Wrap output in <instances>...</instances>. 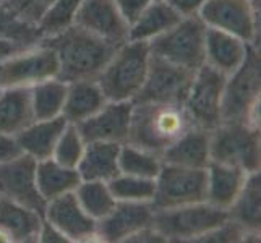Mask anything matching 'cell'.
Wrapping results in <instances>:
<instances>
[{
	"label": "cell",
	"mask_w": 261,
	"mask_h": 243,
	"mask_svg": "<svg viewBox=\"0 0 261 243\" xmlns=\"http://www.w3.org/2000/svg\"><path fill=\"white\" fill-rule=\"evenodd\" d=\"M56 52L59 75L65 83L78 79H96L119 46L107 42L76 24L41 39Z\"/></svg>",
	"instance_id": "6da1fadb"
},
{
	"label": "cell",
	"mask_w": 261,
	"mask_h": 243,
	"mask_svg": "<svg viewBox=\"0 0 261 243\" xmlns=\"http://www.w3.org/2000/svg\"><path fill=\"white\" fill-rule=\"evenodd\" d=\"M193 127L180 102H133L127 143L156 152L164 151Z\"/></svg>",
	"instance_id": "7a4b0ae2"
},
{
	"label": "cell",
	"mask_w": 261,
	"mask_h": 243,
	"mask_svg": "<svg viewBox=\"0 0 261 243\" xmlns=\"http://www.w3.org/2000/svg\"><path fill=\"white\" fill-rule=\"evenodd\" d=\"M151 50L143 41H125L96 78L107 101H135L146 81Z\"/></svg>",
	"instance_id": "3957f363"
},
{
	"label": "cell",
	"mask_w": 261,
	"mask_h": 243,
	"mask_svg": "<svg viewBox=\"0 0 261 243\" xmlns=\"http://www.w3.org/2000/svg\"><path fill=\"white\" fill-rule=\"evenodd\" d=\"M259 47L250 46L244 64L226 78L222 94V122H242L259 127Z\"/></svg>",
	"instance_id": "277c9868"
},
{
	"label": "cell",
	"mask_w": 261,
	"mask_h": 243,
	"mask_svg": "<svg viewBox=\"0 0 261 243\" xmlns=\"http://www.w3.org/2000/svg\"><path fill=\"white\" fill-rule=\"evenodd\" d=\"M229 219V212L208 201L178 206L170 209H154L152 227L166 241H195Z\"/></svg>",
	"instance_id": "5b68a950"
},
{
	"label": "cell",
	"mask_w": 261,
	"mask_h": 243,
	"mask_svg": "<svg viewBox=\"0 0 261 243\" xmlns=\"http://www.w3.org/2000/svg\"><path fill=\"white\" fill-rule=\"evenodd\" d=\"M261 133L258 125L222 122L211 130V160L259 172Z\"/></svg>",
	"instance_id": "8992f818"
},
{
	"label": "cell",
	"mask_w": 261,
	"mask_h": 243,
	"mask_svg": "<svg viewBox=\"0 0 261 243\" xmlns=\"http://www.w3.org/2000/svg\"><path fill=\"white\" fill-rule=\"evenodd\" d=\"M204 39L206 24L195 15L182 18L169 31L148 44L152 56L195 73L204 65Z\"/></svg>",
	"instance_id": "52a82bcc"
},
{
	"label": "cell",
	"mask_w": 261,
	"mask_h": 243,
	"mask_svg": "<svg viewBox=\"0 0 261 243\" xmlns=\"http://www.w3.org/2000/svg\"><path fill=\"white\" fill-rule=\"evenodd\" d=\"M57 75L56 52L42 41L0 62V86L4 89H30Z\"/></svg>",
	"instance_id": "ba28073f"
},
{
	"label": "cell",
	"mask_w": 261,
	"mask_h": 243,
	"mask_svg": "<svg viewBox=\"0 0 261 243\" xmlns=\"http://www.w3.org/2000/svg\"><path fill=\"white\" fill-rule=\"evenodd\" d=\"M226 75L203 65L193 75L184 107L195 127L214 130L222 122V94Z\"/></svg>",
	"instance_id": "9c48e42d"
},
{
	"label": "cell",
	"mask_w": 261,
	"mask_h": 243,
	"mask_svg": "<svg viewBox=\"0 0 261 243\" xmlns=\"http://www.w3.org/2000/svg\"><path fill=\"white\" fill-rule=\"evenodd\" d=\"M154 209H170L178 206L206 201V169H190L164 162L154 178Z\"/></svg>",
	"instance_id": "30bf717a"
},
{
	"label": "cell",
	"mask_w": 261,
	"mask_h": 243,
	"mask_svg": "<svg viewBox=\"0 0 261 243\" xmlns=\"http://www.w3.org/2000/svg\"><path fill=\"white\" fill-rule=\"evenodd\" d=\"M198 16L208 28L230 33L259 47V10L250 0H206Z\"/></svg>",
	"instance_id": "8fae6325"
},
{
	"label": "cell",
	"mask_w": 261,
	"mask_h": 243,
	"mask_svg": "<svg viewBox=\"0 0 261 243\" xmlns=\"http://www.w3.org/2000/svg\"><path fill=\"white\" fill-rule=\"evenodd\" d=\"M193 71L177 67L151 53L146 81L133 102H180L184 104Z\"/></svg>",
	"instance_id": "7c38bea8"
},
{
	"label": "cell",
	"mask_w": 261,
	"mask_h": 243,
	"mask_svg": "<svg viewBox=\"0 0 261 243\" xmlns=\"http://www.w3.org/2000/svg\"><path fill=\"white\" fill-rule=\"evenodd\" d=\"M36 164L38 160L23 152L0 162V198L28 206L42 214L46 201L36 185Z\"/></svg>",
	"instance_id": "4fadbf2b"
},
{
	"label": "cell",
	"mask_w": 261,
	"mask_h": 243,
	"mask_svg": "<svg viewBox=\"0 0 261 243\" xmlns=\"http://www.w3.org/2000/svg\"><path fill=\"white\" fill-rule=\"evenodd\" d=\"M42 215L60 230L67 241H97V221L82 208L73 192L49 200Z\"/></svg>",
	"instance_id": "5bb4252c"
},
{
	"label": "cell",
	"mask_w": 261,
	"mask_h": 243,
	"mask_svg": "<svg viewBox=\"0 0 261 243\" xmlns=\"http://www.w3.org/2000/svg\"><path fill=\"white\" fill-rule=\"evenodd\" d=\"M154 208L151 203L117 201L112 211L97 221V241L122 243L141 229L152 226Z\"/></svg>",
	"instance_id": "9a60e30c"
},
{
	"label": "cell",
	"mask_w": 261,
	"mask_h": 243,
	"mask_svg": "<svg viewBox=\"0 0 261 243\" xmlns=\"http://www.w3.org/2000/svg\"><path fill=\"white\" fill-rule=\"evenodd\" d=\"M132 109V101H107L96 114L80 122L76 127L86 143L109 141L123 145L128 138Z\"/></svg>",
	"instance_id": "2e32d148"
},
{
	"label": "cell",
	"mask_w": 261,
	"mask_h": 243,
	"mask_svg": "<svg viewBox=\"0 0 261 243\" xmlns=\"http://www.w3.org/2000/svg\"><path fill=\"white\" fill-rule=\"evenodd\" d=\"M73 24L114 46L128 41V24L117 10L114 0H83Z\"/></svg>",
	"instance_id": "e0dca14e"
},
{
	"label": "cell",
	"mask_w": 261,
	"mask_h": 243,
	"mask_svg": "<svg viewBox=\"0 0 261 243\" xmlns=\"http://www.w3.org/2000/svg\"><path fill=\"white\" fill-rule=\"evenodd\" d=\"M250 46L230 33L206 26L204 64L229 76L244 64Z\"/></svg>",
	"instance_id": "ac0fdd59"
},
{
	"label": "cell",
	"mask_w": 261,
	"mask_h": 243,
	"mask_svg": "<svg viewBox=\"0 0 261 243\" xmlns=\"http://www.w3.org/2000/svg\"><path fill=\"white\" fill-rule=\"evenodd\" d=\"M244 169L211 160L206 167V201L216 208L229 211L247 182Z\"/></svg>",
	"instance_id": "d6986e66"
},
{
	"label": "cell",
	"mask_w": 261,
	"mask_h": 243,
	"mask_svg": "<svg viewBox=\"0 0 261 243\" xmlns=\"http://www.w3.org/2000/svg\"><path fill=\"white\" fill-rule=\"evenodd\" d=\"M163 160L174 166L206 169L211 162V130L193 125L164 151Z\"/></svg>",
	"instance_id": "ffe728a7"
},
{
	"label": "cell",
	"mask_w": 261,
	"mask_h": 243,
	"mask_svg": "<svg viewBox=\"0 0 261 243\" xmlns=\"http://www.w3.org/2000/svg\"><path fill=\"white\" fill-rule=\"evenodd\" d=\"M67 123L62 115L47 120H31L15 134L16 145L23 154H28L36 160L49 159Z\"/></svg>",
	"instance_id": "44dd1931"
},
{
	"label": "cell",
	"mask_w": 261,
	"mask_h": 243,
	"mask_svg": "<svg viewBox=\"0 0 261 243\" xmlns=\"http://www.w3.org/2000/svg\"><path fill=\"white\" fill-rule=\"evenodd\" d=\"M44 215L28 206L0 198V230L15 243H34L39 238Z\"/></svg>",
	"instance_id": "7402d4cb"
},
{
	"label": "cell",
	"mask_w": 261,
	"mask_h": 243,
	"mask_svg": "<svg viewBox=\"0 0 261 243\" xmlns=\"http://www.w3.org/2000/svg\"><path fill=\"white\" fill-rule=\"evenodd\" d=\"M120 143L109 141H91L80 159L76 170L82 180H97V182H111L120 174L119 154Z\"/></svg>",
	"instance_id": "603a6c76"
},
{
	"label": "cell",
	"mask_w": 261,
	"mask_h": 243,
	"mask_svg": "<svg viewBox=\"0 0 261 243\" xmlns=\"http://www.w3.org/2000/svg\"><path fill=\"white\" fill-rule=\"evenodd\" d=\"M107 102L96 79H78L67 83V96L62 117L68 123L78 125L96 114Z\"/></svg>",
	"instance_id": "cb8c5ba5"
},
{
	"label": "cell",
	"mask_w": 261,
	"mask_h": 243,
	"mask_svg": "<svg viewBox=\"0 0 261 243\" xmlns=\"http://www.w3.org/2000/svg\"><path fill=\"white\" fill-rule=\"evenodd\" d=\"M180 16L164 0H152L137 20L128 26V39L149 42L177 24Z\"/></svg>",
	"instance_id": "d4e9b609"
},
{
	"label": "cell",
	"mask_w": 261,
	"mask_h": 243,
	"mask_svg": "<svg viewBox=\"0 0 261 243\" xmlns=\"http://www.w3.org/2000/svg\"><path fill=\"white\" fill-rule=\"evenodd\" d=\"M80 182L82 177L76 169L62 166L52 157L38 160L36 164V185L46 203L52 198L75 192Z\"/></svg>",
	"instance_id": "484cf974"
},
{
	"label": "cell",
	"mask_w": 261,
	"mask_h": 243,
	"mask_svg": "<svg viewBox=\"0 0 261 243\" xmlns=\"http://www.w3.org/2000/svg\"><path fill=\"white\" fill-rule=\"evenodd\" d=\"M229 218L247 233H259L261 229V174L251 172L240 195L229 208Z\"/></svg>",
	"instance_id": "4316f807"
},
{
	"label": "cell",
	"mask_w": 261,
	"mask_h": 243,
	"mask_svg": "<svg viewBox=\"0 0 261 243\" xmlns=\"http://www.w3.org/2000/svg\"><path fill=\"white\" fill-rule=\"evenodd\" d=\"M30 91L33 120H47L62 115L67 96V83L60 78H50L34 85Z\"/></svg>",
	"instance_id": "83f0119b"
},
{
	"label": "cell",
	"mask_w": 261,
	"mask_h": 243,
	"mask_svg": "<svg viewBox=\"0 0 261 243\" xmlns=\"http://www.w3.org/2000/svg\"><path fill=\"white\" fill-rule=\"evenodd\" d=\"M33 120L28 89H5L0 96V134H15Z\"/></svg>",
	"instance_id": "f1b7e54d"
},
{
	"label": "cell",
	"mask_w": 261,
	"mask_h": 243,
	"mask_svg": "<svg viewBox=\"0 0 261 243\" xmlns=\"http://www.w3.org/2000/svg\"><path fill=\"white\" fill-rule=\"evenodd\" d=\"M75 196L82 208L91 215L94 221H101L112 211L117 200L107 182L97 180H82L75 188Z\"/></svg>",
	"instance_id": "f546056e"
},
{
	"label": "cell",
	"mask_w": 261,
	"mask_h": 243,
	"mask_svg": "<svg viewBox=\"0 0 261 243\" xmlns=\"http://www.w3.org/2000/svg\"><path fill=\"white\" fill-rule=\"evenodd\" d=\"M164 160L156 152L146 151L130 143H123L119 154V167L122 174L156 178Z\"/></svg>",
	"instance_id": "4dcf8cb0"
},
{
	"label": "cell",
	"mask_w": 261,
	"mask_h": 243,
	"mask_svg": "<svg viewBox=\"0 0 261 243\" xmlns=\"http://www.w3.org/2000/svg\"><path fill=\"white\" fill-rule=\"evenodd\" d=\"M117 201L130 203H151L156 192L154 178H145L128 174H119L107 182Z\"/></svg>",
	"instance_id": "1f68e13d"
},
{
	"label": "cell",
	"mask_w": 261,
	"mask_h": 243,
	"mask_svg": "<svg viewBox=\"0 0 261 243\" xmlns=\"http://www.w3.org/2000/svg\"><path fill=\"white\" fill-rule=\"evenodd\" d=\"M86 148V141L80 133L75 123H67L64 131L60 133L57 145L54 148L52 159H56L59 164L76 169L80 159H82Z\"/></svg>",
	"instance_id": "d6a6232c"
},
{
	"label": "cell",
	"mask_w": 261,
	"mask_h": 243,
	"mask_svg": "<svg viewBox=\"0 0 261 243\" xmlns=\"http://www.w3.org/2000/svg\"><path fill=\"white\" fill-rule=\"evenodd\" d=\"M82 2L83 0H56L38 24V30L42 38L54 36L73 24L75 15Z\"/></svg>",
	"instance_id": "836d02e7"
},
{
	"label": "cell",
	"mask_w": 261,
	"mask_h": 243,
	"mask_svg": "<svg viewBox=\"0 0 261 243\" xmlns=\"http://www.w3.org/2000/svg\"><path fill=\"white\" fill-rule=\"evenodd\" d=\"M56 0H0L5 12L18 23L38 28Z\"/></svg>",
	"instance_id": "e575fe53"
},
{
	"label": "cell",
	"mask_w": 261,
	"mask_h": 243,
	"mask_svg": "<svg viewBox=\"0 0 261 243\" xmlns=\"http://www.w3.org/2000/svg\"><path fill=\"white\" fill-rule=\"evenodd\" d=\"M0 36L23 39V41L33 42V44L39 42L42 39V36L38 28L18 23L16 20H13V18L5 12L2 4H0Z\"/></svg>",
	"instance_id": "d590c367"
},
{
	"label": "cell",
	"mask_w": 261,
	"mask_h": 243,
	"mask_svg": "<svg viewBox=\"0 0 261 243\" xmlns=\"http://www.w3.org/2000/svg\"><path fill=\"white\" fill-rule=\"evenodd\" d=\"M115 7L119 13L127 24L130 26L137 18L146 10V7L152 2V0H114Z\"/></svg>",
	"instance_id": "8d00e7d4"
},
{
	"label": "cell",
	"mask_w": 261,
	"mask_h": 243,
	"mask_svg": "<svg viewBox=\"0 0 261 243\" xmlns=\"http://www.w3.org/2000/svg\"><path fill=\"white\" fill-rule=\"evenodd\" d=\"M30 46H33V42L16 39V38H8V36H0V62H4L5 59L15 56V53Z\"/></svg>",
	"instance_id": "74e56055"
},
{
	"label": "cell",
	"mask_w": 261,
	"mask_h": 243,
	"mask_svg": "<svg viewBox=\"0 0 261 243\" xmlns=\"http://www.w3.org/2000/svg\"><path fill=\"white\" fill-rule=\"evenodd\" d=\"M164 2L172 7L180 16L185 18V16H195L200 13L206 0H164Z\"/></svg>",
	"instance_id": "f35d334b"
},
{
	"label": "cell",
	"mask_w": 261,
	"mask_h": 243,
	"mask_svg": "<svg viewBox=\"0 0 261 243\" xmlns=\"http://www.w3.org/2000/svg\"><path fill=\"white\" fill-rule=\"evenodd\" d=\"M20 148L16 145V140L12 134H0V162L12 159L20 154Z\"/></svg>",
	"instance_id": "ab89813d"
},
{
	"label": "cell",
	"mask_w": 261,
	"mask_h": 243,
	"mask_svg": "<svg viewBox=\"0 0 261 243\" xmlns=\"http://www.w3.org/2000/svg\"><path fill=\"white\" fill-rule=\"evenodd\" d=\"M38 241H44V243H64V241H67V238L62 235L60 230H57L50 222H47L46 219H44L42 226H41V232H39Z\"/></svg>",
	"instance_id": "60d3db41"
},
{
	"label": "cell",
	"mask_w": 261,
	"mask_h": 243,
	"mask_svg": "<svg viewBox=\"0 0 261 243\" xmlns=\"http://www.w3.org/2000/svg\"><path fill=\"white\" fill-rule=\"evenodd\" d=\"M250 2L253 4V5L258 8V10H259V7H261V0H250Z\"/></svg>",
	"instance_id": "b9f144b4"
},
{
	"label": "cell",
	"mask_w": 261,
	"mask_h": 243,
	"mask_svg": "<svg viewBox=\"0 0 261 243\" xmlns=\"http://www.w3.org/2000/svg\"><path fill=\"white\" fill-rule=\"evenodd\" d=\"M4 91H5V89H4L2 86H0V96H2V93H4Z\"/></svg>",
	"instance_id": "7bdbcfd3"
}]
</instances>
